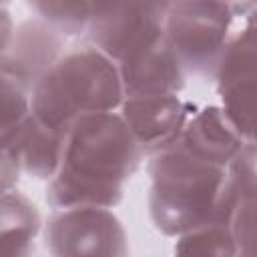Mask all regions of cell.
Listing matches in <instances>:
<instances>
[{
	"label": "cell",
	"mask_w": 257,
	"mask_h": 257,
	"mask_svg": "<svg viewBox=\"0 0 257 257\" xmlns=\"http://www.w3.org/2000/svg\"><path fill=\"white\" fill-rule=\"evenodd\" d=\"M213 74L217 76L221 96L219 108L235 133L245 143H253L257 84V34L253 14H249L247 24L235 36H229Z\"/></svg>",
	"instance_id": "obj_6"
},
{
	"label": "cell",
	"mask_w": 257,
	"mask_h": 257,
	"mask_svg": "<svg viewBox=\"0 0 257 257\" xmlns=\"http://www.w3.org/2000/svg\"><path fill=\"white\" fill-rule=\"evenodd\" d=\"M58 32H54L44 22H24L14 28L12 42L4 54L22 66L36 82L58 58Z\"/></svg>",
	"instance_id": "obj_14"
},
{
	"label": "cell",
	"mask_w": 257,
	"mask_h": 257,
	"mask_svg": "<svg viewBox=\"0 0 257 257\" xmlns=\"http://www.w3.org/2000/svg\"><path fill=\"white\" fill-rule=\"evenodd\" d=\"M64 139L66 135L44 126L28 114V118L0 143L14 155L20 171L36 179H52L60 165Z\"/></svg>",
	"instance_id": "obj_12"
},
{
	"label": "cell",
	"mask_w": 257,
	"mask_h": 257,
	"mask_svg": "<svg viewBox=\"0 0 257 257\" xmlns=\"http://www.w3.org/2000/svg\"><path fill=\"white\" fill-rule=\"evenodd\" d=\"M167 2H96L88 26L90 46L118 64L124 56L163 34Z\"/></svg>",
	"instance_id": "obj_7"
},
{
	"label": "cell",
	"mask_w": 257,
	"mask_h": 257,
	"mask_svg": "<svg viewBox=\"0 0 257 257\" xmlns=\"http://www.w3.org/2000/svg\"><path fill=\"white\" fill-rule=\"evenodd\" d=\"M173 257H239L231 231L223 223H211L177 237Z\"/></svg>",
	"instance_id": "obj_16"
},
{
	"label": "cell",
	"mask_w": 257,
	"mask_h": 257,
	"mask_svg": "<svg viewBox=\"0 0 257 257\" xmlns=\"http://www.w3.org/2000/svg\"><path fill=\"white\" fill-rule=\"evenodd\" d=\"M14 36V22L6 8V4H0V56L8 50Z\"/></svg>",
	"instance_id": "obj_19"
},
{
	"label": "cell",
	"mask_w": 257,
	"mask_h": 257,
	"mask_svg": "<svg viewBox=\"0 0 257 257\" xmlns=\"http://www.w3.org/2000/svg\"><path fill=\"white\" fill-rule=\"evenodd\" d=\"M122 100L116 64L88 44L58 56L36 80L30 114L44 126L68 135L76 118L114 112Z\"/></svg>",
	"instance_id": "obj_3"
},
{
	"label": "cell",
	"mask_w": 257,
	"mask_h": 257,
	"mask_svg": "<svg viewBox=\"0 0 257 257\" xmlns=\"http://www.w3.org/2000/svg\"><path fill=\"white\" fill-rule=\"evenodd\" d=\"M149 213L169 237H181L211 223H223L227 169L201 161L177 143L151 155Z\"/></svg>",
	"instance_id": "obj_2"
},
{
	"label": "cell",
	"mask_w": 257,
	"mask_h": 257,
	"mask_svg": "<svg viewBox=\"0 0 257 257\" xmlns=\"http://www.w3.org/2000/svg\"><path fill=\"white\" fill-rule=\"evenodd\" d=\"M116 68L124 98L179 94L185 86V68L165 34L124 56Z\"/></svg>",
	"instance_id": "obj_9"
},
{
	"label": "cell",
	"mask_w": 257,
	"mask_h": 257,
	"mask_svg": "<svg viewBox=\"0 0 257 257\" xmlns=\"http://www.w3.org/2000/svg\"><path fill=\"white\" fill-rule=\"evenodd\" d=\"M34 84L32 76L8 54L0 56V141L28 118Z\"/></svg>",
	"instance_id": "obj_15"
},
{
	"label": "cell",
	"mask_w": 257,
	"mask_h": 257,
	"mask_svg": "<svg viewBox=\"0 0 257 257\" xmlns=\"http://www.w3.org/2000/svg\"><path fill=\"white\" fill-rule=\"evenodd\" d=\"M143 151L118 112H96L76 118L64 139L60 165L46 189L54 209L98 207L120 203L124 183L135 175Z\"/></svg>",
	"instance_id": "obj_1"
},
{
	"label": "cell",
	"mask_w": 257,
	"mask_h": 257,
	"mask_svg": "<svg viewBox=\"0 0 257 257\" xmlns=\"http://www.w3.org/2000/svg\"><path fill=\"white\" fill-rule=\"evenodd\" d=\"M34 12L54 32L74 36L88 30L96 2H32Z\"/></svg>",
	"instance_id": "obj_17"
},
{
	"label": "cell",
	"mask_w": 257,
	"mask_h": 257,
	"mask_svg": "<svg viewBox=\"0 0 257 257\" xmlns=\"http://www.w3.org/2000/svg\"><path fill=\"white\" fill-rule=\"evenodd\" d=\"M255 141L245 143L227 167L223 225L233 235L239 257H253L255 221Z\"/></svg>",
	"instance_id": "obj_10"
},
{
	"label": "cell",
	"mask_w": 257,
	"mask_h": 257,
	"mask_svg": "<svg viewBox=\"0 0 257 257\" xmlns=\"http://www.w3.org/2000/svg\"><path fill=\"white\" fill-rule=\"evenodd\" d=\"M235 4L227 2H167L163 34L185 70L207 76L215 72L229 40Z\"/></svg>",
	"instance_id": "obj_4"
},
{
	"label": "cell",
	"mask_w": 257,
	"mask_h": 257,
	"mask_svg": "<svg viewBox=\"0 0 257 257\" xmlns=\"http://www.w3.org/2000/svg\"><path fill=\"white\" fill-rule=\"evenodd\" d=\"M120 116L143 155H157L175 145L191 118V104L179 94L124 98Z\"/></svg>",
	"instance_id": "obj_8"
},
{
	"label": "cell",
	"mask_w": 257,
	"mask_h": 257,
	"mask_svg": "<svg viewBox=\"0 0 257 257\" xmlns=\"http://www.w3.org/2000/svg\"><path fill=\"white\" fill-rule=\"evenodd\" d=\"M38 231L40 215L26 195H0V257H32Z\"/></svg>",
	"instance_id": "obj_13"
},
{
	"label": "cell",
	"mask_w": 257,
	"mask_h": 257,
	"mask_svg": "<svg viewBox=\"0 0 257 257\" xmlns=\"http://www.w3.org/2000/svg\"><path fill=\"white\" fill-rule=\"evenodd\" d=\"M177 145L201 161L227 169L245 141L235 133L223 110L211 104L187 120Z\"/></svg>",
	"instance_id": "obj_11"
},
{
	"label": "cell",
	"mask_w": 257,
	"mask_h": 257,
	"mask_svg": "<svg viewBox=\"0 0 257 257\" xmlns=\"http://www.w3.org/2000/svg\"><path fill=\"white\" fill-rule=\"evenodd\" d=\"M44 241L50 257H128L126 231L110 209H60L48 219Z\"/></svg>",
	"instance_id": "obj_5"
},
{
	"label": "cell",
	"mask_w": 257,
	"mask_h": 257,
	"mask_svg": "<svg viewBox=\"0 0 257 257\" xmlns=\"http://www.w3.org/2000/svg\"><path fill=\"white\" fill-rule=\"evenodd\" d=\"M20 179V165L14 155L0 143V195L14 191Z\"/></svg>",
	"instance_id": "obj_18"
}]
</instances>
